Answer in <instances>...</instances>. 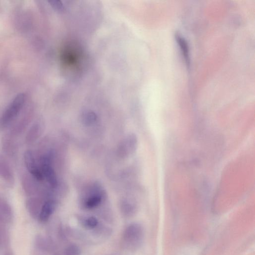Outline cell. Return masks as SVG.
Listing matches in <instances>:
<instances>
[{
    "label": "cell",
    "instance_id": "cell-1",
    "mask_svg": "<svg viewBox=\"0 0 255 255\" xmlns=\"http://www.w3.org/2000/svg\"><path fill=\"white\" fill-rule=\"evenodd\" d=\"M145 237L143 225L139 223H132L124 230L121 239V244L123 249L129 251H135L142 246Z\"/></svg>",
    "mask_w": 255,
    "mask_h": 255
},
{
    "label": "cell",
    "instance_id": "cell-2",
    "mask_svg": "<svg viewBox=\"0 0 255 255\" xmlns=\"http://www.w3.org/2000/svg\"><path fill=\"white\" fill-rule=\"evenodd\" d=\"M26 102V96L21 94L17 96L1 115L0 121L1 129L10 126L22 110Z\"/></svg>",
    "mask_w": 255,
    "mask_h": 255
},
{
    "label": "cell",
    "instance_id": "cell-3",
    "mask_svg": "<svg viewBox=\"0 0 255 255\" xmlns=\"http://www.w3.org/2000/svg\"><path fill=\"white\" fill-rule=\"evenodd\" d=\"M24 160L28 173L39 182L44 179L40 164L34 152L32 150L26 151L24 154Z\"/></svg>",
    "mask_w": 255,
    "mask_h": 255
},
{
    "label": "cell",
    "instance_id": "cell-4",
    "mask_svg": "<svg viewBox=\"0 0 255 255\" xmlns=\"http://www.w3.org/2000/svg\"><path fill=\"white\" fill-rule=\"evenodd\" d=\"M16 138L9 132L4 134L2 138L3 151L6 155L10 158H15L18 153L19 145Z\"/></svg>",
    "mask_w": 255,
    "mask_h": 255
},
{
    "label": "cell",
    "instance_id": "cell-5",
    "mask_svg": "<svg viewBox=\"0 0 255 255\" xmlns=\"http://www.w3.org/2000/svg\"><path fill=\"white\" fill-rule=\"evenodd\" d=\"M0 179L9 186L14 185L15 181L13 169L6 157L0 153Z\"/></svg>",
    "mask_w": 255,
    "mask_h": 255
},
{
    "label": "cell",
    "instance_id": "cell-6",
    "mask_svg": "<svg viewBox=\"0 0 255 255\" xmlns=\"http://www.w3.org/2000/svg\"><path fill=\"white\" fill-rule=\"evenodd\" d=\"M39 182L29 173L24 174L22 178V185L25 194L29 197L36 196L39 191Z\"/></svg>",
    "mask_w": 255,
    "mask_h": 255
},
{
    "label": "cell",
    "instance_id": "cell-7",
    "mask_svg": "<svg viewBox=\"0 0 255 255\" xmlns=\"http://www.w3.org/2000/svg\"><path fill=\"white\" fill-rule=\"evenodd\" d=\"M44 129L42 121L37 120L34 123L28 130L25 136V142L28 145L34 144L41 137Z\"/></svg>",
    "mask_w": 255,
    "mask_h": 255
},
{
    "label": "cell",
    "instance_id": "cell-8",
    "mask_svg": "<svg viewBox=\"0 0 255 255\" xmlns=\"http://www.w3.org/2000/svg\"><path fill=\"white\" fill-rule=\"evenodd\" d=\"M40 166L44 179L52 188H55L57 185V177L51 163H43Z\"/></svg>",
    "mask_w": 255,
    "mask_h": 255
},
{
    "label": "cell",
    "instance_id": "cell-9",
    "mask_svg": "<svg viewBox=\"0 0 255 255\" xmlns=\"http://www.w3.org/2000/svg\"><path fill=\"white\" fill-rule=\"evenodd\" d=\"M56 207V203L53 200H48L45 202L39 214L40 220L42 222L48 221L54 213Z\"/></svg>",
    "mask_w": 255,
    "mask_h": 255
},
{
    "label": "cell",
    "instance_id": "cell-10",
    "mask_svg": "<svg viewBox=\"0 0 255 255\" xmlns=\"http://www.w3.org/2000/svg\"><path fill=\"white\" fill-rule=\"evenodd\" d=\"M137 147V139L134 134L129 135L124 143H122L119 151L122 156H126L130 153H133Z\"/></svg>",
    "mask_w": 255,
    "mask_h": 255
},
{
    "label": "cell",
    "instance_id": "cell-11",
    "mask_svg": "<svg viewBox=\"0 0 255 255\" xmlns=\"http://www.w3.org/2000/svg\"><path fill=\"white\" fill-rule=\"evenodd\" d=\"M102 201V196L100 193H95L85 200L82 206L87 209H93L98 207Z\"/></svg>",
    "mask_w": 255,
    "mask_h": 255
},
{
    "label": "cell",
    "instance_id": "cell-12",
    "mask_svg": "<svg viewBox=\"0 0 255 255\" xmlns=\"http://www.w3.org/2000/svg\"><path fill=\"white\" fill-rule=\"evenodd\" d=\"M120 208L123 215L126 217L133 216L137 211L136 204L134 203L127 200L121 202Z\"/></svg>",
    "mask_w": 255,
    "mask_h": 255
},
{
    "label": "cell",
    "instance_id": "cell-13",
    "mask_svg": "<svg viewBox=\"0 0 255 255\" xmlns=\"http://www.w3.org/2000/svg\"><path fill=\"white\" fill-rule=\"evenodd\" d=\"M98 119V116L95 112L91 110H87L82 112L81 120L83 124L86 126H91L95 124Z\"/></svg>",
    "mask_w": 255,
    "mask_h": 255
},
{
    "label": "cell",
    "instance_id": "cell-14",
    "mask_svg": "<svg viewBox=\"0 0 255 255\" xmlns=\"http://www.w3.org/2000/svg\"><path fill=\"white\" fill-rule=\"evenodd\" d=\"M177 41L180 46V48L183 52V55L186 59V60L188 61L189 60V48L188 45L187 44L186 40L181 37L180 35H178L176 36Z\"/></svg>",
    "mask_w": 255,
    "mask_h": 255
},
{
    "label": "cell",
    "instance_id": "cell-15",
    "mask_svg": "<svg viewBox=\"0 0 255 255\" xmlns=\"http://www.w3.org/2000/svg\"><path fill=\"white\" fill-rule=\"evenodd\" d=\"M63 255H81V251L76 245L71 244L65 248Z\"/></svg>",
    "mask_w": 255,
    "mask_h": 255
}]
</instances>
